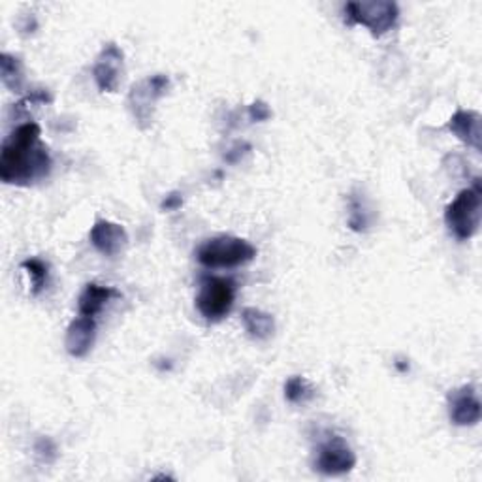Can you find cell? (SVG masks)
I'll return each mask as SVG.
<instances>
[{
  "label": "cell",
  "mask_w": 482,
  "mask_h": 482,
  "mask_svg": "<svg viewBox=\"0 0 482 482\" xmlns=\"http://www.w3.org/2000/svg\"><path fill=\"white\" fill-rule=\"evenodd\" d=\"M36 123L19 125L5 140L0 151V179L6 185L31 187L52 172V157L40 141Z\"/></svg>",
  "instance_id": "1"
},
{
  "label": "cell",
  "mask_w": 482,
  "mask_h": 482,
  "mask_svg": "<svg viewBox=\"0 0 482 482\" xmlns=\"http://www.w3.org/2000/svg\"><path fill=\"white\" fill-rule=\"evenodd\" d=\"M256 256L255 246L236 236H217L198 247L197 258L206 268H236Z\"/></svg>",
  "instance_id": "2"
},
{
  "label": "cell",
  "mask_w": 482,
  "mask_h": 482,
  "mask_svg": "<svg viewBox=\"0 0 482 482\" xmlns=\"http://www.w3.org/2000/svg\"><path fill=\"white\" fill-rule=\"evenodd\" d=\"M482 190L477 179L473 187L458 192V197L445 209V223L452 236L460 241L471 239L480 227Z\"/></svg>",
  "instance_id": "3"
},
{
  "label": "cell",
  "mask_w": 482,
  "mask_h": 482,
  "mask_svg": "<svg viewBox=\"0 0 482 482\" xmlns=\"http://www.w3.org/2000/svg\"><path fill=\"white\" fill-rule=\"evenodd\" d=\"M347 25H362L370 29L373 36L390 33L400 19V8L389 0H358L347 3L343 8Z\"/></svg>",
  "instance_id": "4"
},
{
  "label": "cell",
  "mask_w": 482,
  "mask_h": 482,
  "mask_svg": "<svg viewBox=\"0 0 482 482\" xmlns=\"http://www.w3.org/2000/svg\"><path fill=\"white\" fill-rule=\"evenodd\" d=\"M236 300V283L227 277H204L197 307L200 315L209 323L223 321L232 311Z\"/></svg>",
  "instance_id": "5"
},
{
  "label": "cell",
  "mask_w": 482,
  "mask_h": 482,
  "mask_svg": "<svg viewBox=\"0 0 482 482\" xmlns=\"http://www.w3.org/2000/svg\"><path fill=\"white\" fill-rule=\"evenodd\" d=\"M168 89H170V80L164 74L149 76L148 80L132 85L129 104L140 129H148L153 123V108L157 101H160L168 92Z\"/></svg>",
  "instance_id": "6"
},
{
  "label": "cell",
  "mask_w": 482,
  "mask_h": 482,
  "mask_svg": "<svg viewBox=\"0 0 482 482\" xmlns=\"http://www.w3.org/2000/svg\"><path fill=\"white\" fill-rule=\"evenodd\" d=\"M356 466V454L340 436L326 438L319 448L315 458V469L328 477L345 475L352 471Z\"/></svg>",
  "instance_id": "7"
},
{
  "label": "cell",
  "mask_w": 482,
  "mask_h": 482,
  "mask_svg": "<svg viewBox=\"0 0 482 482\" xmlns=\"http://www.w3.org/2000/svg\"><path fill=\"white\" fill-rule=\"evenodd\" d=\"M123 50L113 42L106 43L92 66V78L96 87L102 92H115L120 83V74H123Z\"/></svg>",
  "instance_id": "8"
},
{
  "label": "cell",
  "mask_w": 482,
  "mask_h": 482,
  "mask_svg": "<svg viewBox=\"0 0 482 482\" xmlns=\"http://www.w3.org/2000/svg\"><path fill=\"white\" fill-rule=\"evenodd\" d=\"M448 419L454 426H475L480 420L482 407L473 384H464V387L450 390L448 398Z\"/></svg>",
  "instance_id": "9"
},
{
  "label": "cell",
  "mask_w": 482,
  "mask_h": 482,
  "mask_svg": "<svg viewBox=\"0 0 482 482\" xmlns=\"http://www.w3.org/2000/svg\"><path fill=\"white\" fill-rule=\"evenodd\" d=\"M89 239H91V246L101 255L113 258L119 253H123V249L127 247L129 234L117 223L96 221L89 232Z\"/></svg>",
  "instance_id": "10"
},
{
  "label": "cell",
  "mask_w": 482,
  "mask_h": 482,
  "mask_svg": "<svg viewBox=\"0 0 482 482\" xmlns=\"http://www.w3.org/2000/svg\"><path fill=\"white\" fill-rule=\"evenodd\" d=\"M96 337V323L91 317L80 315L70 323L64 337L66 352L74 358H83L91 352Z\"/></svg>",
  "instance_id": "11"
},
{
  "label": "cell",
  "mask_w": 482,
  "mask_h": 482,
  "mask_svg": "<svg viewBox=\"0 0 482 482\" xmlns=\"http://www.w3.org/2000/svg\"><path fill=\"white\" fill-rule=\"evenodd\" d=\"M448 130L464 141L466 146L473 148L475 151L482 149V130H480V115L471 110H458L450 120H448Z\"/></svg>",
  "instance_id": "12"
},
{
  "label": "cell",
  "mask_w": 482,
  "mask_h": 482,
  "mask_svg": "<svg viewBox=\"0 0 482 482\" xmlns=\"http://www.w3.org/2000/svg\"><path fill=\"white\" fill-rule=\"evenodd\" d=\"M119 296L120 294L111 286H102V284H96V283H89V284H85L83 293L80 294V300H78L80 315L94 319L108 305V302L111 298H119Z\"/></svg>",
  "instance_id": "13"
},
{
  "label": "cell",
  "mask_w": 482,
  "mask_h": 482,
  "mask_svg": "<svg viewBox=\"0 0 482 482\" xmlns=\"http://www.w3.org/2000/svg\"><path fill=\"white\" fill-rule=\"evenodd\" d=\"M241 323L246 326V332L253 340H270L275 332V321L266 311H260L256 307H246L241 311Z\"/></svg>",
  "instance_id": "14"
},
{
  "label": "cell",
  "mask_w": 482,
  "mask_h": 482,
  "mask_svg": "<svg viewBox=\"0 0 482 482\" xmlns=\"http://www.w3.org/2000/svg\"><path fill=\"white\" fill-rule=\"evenodd\" d=\"M0 76H3V83L10 91H21L23 83H25V72H23L21 59L10 53L0 55Z\"/></svg>",
  "instance_id": "15"
},
{
  "label": "cell",
  "mask_w": 482,
  "mask_h": 482,
  "mask_svg": "<svg viewBox=\"0 0 482 482\" xmlns=\"http://www.w3.org/2000/svg\"><path fill=\"white\" fill-rule=\"evenodd\" d=\"M315 396H317V390L313 389V384L305 377L294 375L284 382V398L288 403L304 405V403H309Z\"/></svg>",
  "instance_id": "16"
},
{
  "label": "cell",
  "mask_w": 482,
  "mask_h": 482,
  "mask_svg": "<svg viewBox=\"0 0 482 482\" xmlns=\"http://www.w3.org/2000/svg\"><path fill=\"white\" fill-rule=\"evenodd\" d=\"M349 227L354 232H366L370 227V211L364 204V198H360L358 195H351L349 198Z\"/></svg>",
  "instance_id": "17"
},
{
  "label": "cell",
  "mask_w": 482,
  "mask_h": 482,
  "mask_svg": "<svg viewBox=\"0 0 482 482\" xmlns=\"http://www.w3.org/2000/svg\"><path fill=\"white\" fill-rule=\"evenodd\" d=\"M21 268L25 270L33 281V294H40L45 284H47V277H50V268H47V264L42 262L40 258H29L21 264Z\"/></svg>",
  "instance_id": "18"
},
{
  "label": "cell",
  "mask_w": 482,
  "mask_h": 482,
  "mask_svg": "<svg viewBox=\"0 0 482 482\" xmlns=\"http://www.w3.org/2000/svg\"><path fill=\"white\" fill-rule=\"evenodd\" d=\"M34 450H36V454L42 458L45 464H52L57 458V447H55V443L50 438H40L36 441Z\"/></svg>",
  "instance_id": "19"
},
{
  "label": "cell",
  "mask_w": 482,
  "mask_h": 482,
  "mask_svg": "<svg viewBox=\"0 0 482 482\" xmlns=\"http://www.w3.org/2000/svg\"><path fill=\"white\" fill-rule=\"evenodd\" d=\"M249 117L251 120H255V123H262V120H268L272 117V110L266 102L256 101L249 106Z\"/></svg>",
  "instance_id": "20"
},
{
  "label": "cell",
  "mask_w": 482,
  "mask_h": 482,
  "mask_svg": "<svg viewBox=\"0 0 482 482\" xmlns=\"http://www.w3.org/2000/svg\"><path fill=\"white\" fill-rule=\"evenodd\" d=\"M183 206V195L179 190H174L170 192V195H168L162 202H160V209L162 211H176Z\"/></svg>",
  "instance_id": "21"
},
{
  "label": "cell",
  "mask_w": 482,
  "mask_h": 482,
  "mask_svg": "<svg viewBox=\"0 0 482 482\" xmlns=\"http://www.w3.org/2000/svg\"><path fill=\"white\" fill-rule=\"evenodd\" d=\"M247 151H251V146L249 143H236V146L227 153V162L230 164H236L239 160V157H244Z\"/></svg>",
  "instance_id": "22"
}]
</instances>
